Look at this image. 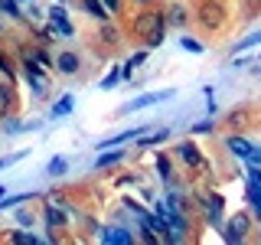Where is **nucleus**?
Returning a JSON list of instances; mask_svg holds the SVG:
<instances>
[{"label":"nucleus","mask_w":261,"mask_h":245,"mask_svg":"<svg viewBox=\"0 0 261 245\" xmlns=\"http://www.w3.org/2000/svg\"><path fill=\"white\" fill-rule=\"evenodd\" d=\"M173 95L176 92H147L141 98H130L121 111H141V108H150V105H157V102H167V98H173Z\"/></svg>","instance_id":"nucleus-2"},{"label":"nucleus","mask_w":261,"mask_h":245,"mask_svg":"<svg viewBox=\"0 0 261 245\" xmlns=\"http://www.w3.org/2000/svg\"><path fill=\"white\" fill-rule=\"evenodd\" d=\"M157 170H160L163 180H173V174H170V160H167V157H157Z\"/></svg>","instance_id":"nucleus-21"},{"label":"nucleus","mask_w":261,"mask_h":245,"mask_svg":"<svg viewBox=\"0 0 261 245\" xmlns=\"http://www.w3.org/2000/svg\"><path fill=\"white\" fill-rule=\"evenodd\" d=\"M4 193H7V190H4V186H0V200H4Z\"/></svg>","instance_id":"nucleus-32"},{"label":"nucleus","mask_w":261,"mask_h":245,"mask_svg":"<svg viewBox=\"0 0 261 245\" xmlns=\"http://www.w3.org/2000/svg\"><path fill=\"white\" fill-rule=\"evenodd\" d=\"M46 170H49V177H62L65 170H69V160H65V157H53Z\"/></svg>","instance_id":"nucleus-13"},{"label":"nucleus","mask_w":261,"mask_h":245,"mask_svg":"<svg viewBox=\"0 0 261 245\" xmlns=\"http://www.w3.org/2000/svg\"><path fill=\"white\" fill-rule=\"evenodd\" d=\"M196 131H199V134H206V131H212V121H199V125H196Z\"/></svg>","instance_id":"nucleus-29"},{"label":"nucleus","mask_w":261,"mask_h":245,"mask_svg":"<svg viewBox=\"0 0 261 245\" xmlns=\"http://www.w3.org/2000/svg\"><path fill=\"white\" fill-rule=\"evenodd\" d=\"M202 209H206V216L212 219V223H219V219H222V196L206 193L202 196Z\"/></svg>","instance_id":"nucleus-4"},{"label":"nucleus","mask_w":261,"mask_h":245,"mask_svg":"<svg viewBox=\"0 0 261 245\" xmlns=\"http://www.w3.org/2000/svg\"><path fill=\"white\" fill-rule=\"evenodd\" d=\"M163 30V16L160 13H141V16H137V20H134V33H137V36H150V33H160Z\"/></svg>","instance_id":"nucleus-1"},{"label":"nucleus","mask_w":261,"mask_h":245,"mask_svg":"<svg viewBox=\"0 0 261 245\" xmlns=\"http://www.w3.org/2000/svg\"><path fill=\"white\" fill-rule=\"evenodd\" d=\"M10 88H0V111H10Z\"/></svg>","instance_id":"nucleus-22"},{"label":"nucleus","mask_w":261,"mask_h":245,"mask_svg":"<svg viewBox=\"0 0 261 245\" xmlns=\"http://www.w3.org/2000/svg\"><path fill=\"white\" fill-rule=\"evenodd\" d=\"M13 242H39L33 232H13Z\"/></svg>","instance_id":"nucleus-24"},{"label":"nucleus","mask_w":261,"mask_h":245,"mask_svg":"<svg viewBox=\"0 0 261 245\" xmlns=\"http://www.w3.org/2000/svg\"><path fill=\"white\" fill-rule=\"evenodd\" d=\"M147 59V53H134V56H130V59L124 62V65H121V72H124V76H130V69H134V65H141Z\"/></svg>","instance_id":"nucleus-18"},{"label":"nucleus","mask_w":261,"mask_h":245,"mask_svg":"<svg viewBox=\"0 0 261 245\" xmlns=\"http://www.w3.org/2000/svg\"><path fill=\"white\" fill-rule=\"evenodd\" d=\"M183 16H186L183 10H170V20H173V23H183Z\"/></svg>","instance_id":"nucleus-30"},{"label":"nucleus","mask_w":261,"mask_h":245,"mask_svg":"<svg viewBox=\"0 0 261 245\" xmlns=\"http://www.w3.org/2000/svg\"><path fill=\"white\" fill-rule=\"evenodd\" d=\"M20 4H27V0H20Z\"/></svg>","instance_id":"nucleus-33"},{"label":"nucleus","mask_w":261,"mask_h":245,"mask_svg":"<svg viewBox=\"0 0 261 245\" xmlns=\"http://www.w3.org/2000/svg\"><path fill=\"white\" fill-rule=\"evenodd\" d=\"M225 147L235 154V157H248V154H251V144L245 141V137H228V141H225Z\"/></svg>","instance_id":"nucleus-10"},{"label":"nucleus","mask_w":261,"mask_h":245,"mask_svg":"<svg viewBox=\"0 0 261 245\" xmlns=\"http://www.w3.org/2000/svg\"><path fill=\"white\" fill-rule=\"evenodd\" d=\"M245 226H248V219H245V216H235L232 223H228V229H225V239L228 242H242L245 239Z\"/></svg>","instance_id":"nucleus-6"},{"label":"nucleus","mask_w":261,"mask_h":245,"mask_svg":"<svg viewBox=\"0 0 261 245\" xmlns=\"http://www.w3.org/2000/svg\"><path fill=\"white\" fill-rule=\"evenodd\" d=\"M121 76H124V72H121V69H111V72H108V76H105V79H101V88H111V85H114V82H118Z\"/></svg>","instance_id":"nucleus-20"},{"label":"nucleus","mask_w":261,"mask_h":245,"mask_svg":"<svg viewBox=\"0 0 261 245\" xmlns=\"http://www.w3.org/2000/svg\"><path fill=\"white\" fill-rule=\"evenodd\" d=\"M46 223H49V229H56V226H62V223H65V216H62L59 209L49 206V209H46Z\"/></svg>","instance_id":"nucleus-17"},{"label":"nucleus","mask_w":261,"mask_h":245,"mask_svg":"<svg viewBox=\"0 0 261 245\" xmlns=\"http://www.w3.org/2000/svg\"><path fill=\"white\" fill-rule=\"evenodd\" d=\"M49 16H53V23H56V33H62V36H72V23L65 20V10H62V7H56Z\"/></svg>","instance_id":"nucleus-8"},{"label":"nucleus","mask_w":261,"mask_h":245,"mask_svg":"<svg viewBox=\"0 0 261 245\" xmlns=\"http://www.w3.org/2000/svg\"><path fill=\"white\" fill-rule=\"evenodd\" d=\"M0 7H4L10 16H20V13H16V7H13V0H0Z\"/></svg>","instance_id":"nucleus-27"},{"label":"nucleus","mask_w":261,"mask_h":245,"mask_svg":"<svg viewBox=\"0 0 261 245\" xmlns=\"http://www.w3.org/2000/svg\"><path fill=\"white\" fill-rule=\"evenodd\" d=\"M179 46H183L186 53H202V43H196L193 36H179Z\"/></svg>","instance_id":"nucleus-19"},{"label":"nucleus","mask_w":261,"mask_h":245,"mask_svg":"<svg viewBox=\"0 0 261 245\" xmlns=\"http://www.w3.org/2000/svg\"><path fill=\"white\" fill-rule=\"evenodd\" d=\"M176 157L183 160V163H190V167H206V160L199 157V151H196L193 144H179L176 147Z\"/></svg>","instance_id":"nucleus-5"},{"label":"nucleus","mask_w":261,"mask_h":245,"mask_svg":"<svg viewBox=\"0 0 261 245\" xmlns=\"http://www.w3.org/2000/svg\"><path fill=\"white\" fill-rule=\"evenodd\" d=\"M141 134H144V128H141V131H121V134H114V137H108V141H101V147H114V144H124V141H141Z\"/></svg>","instance_id":"nucleus-9"},{"label":"nucleus","mask_w":261,"mask_h":245,"mask_svg":"<svg viewBox=\"0 0 261 245\" xmlns=\"http://www.w3.org/2000/svg\"><path fill=\"white\" fill-rule=\"evenodd\" d=\"M101 4H105V10H108V13L118 10V0H101Z\"/></svg>","instance_id":"nucleus-31"},{"label":"nucleus","mask_w":261,"mask_h":245,"mask_svg":"<svg viewBox=\"0 0 261 245\" xmlns=\"http://www.w3.org/2000/svg\"><path fill=\"white\" fill-rule=\"evenodd\" d=\"M56 65H59L62 76H75V72H79V56H75V53H59Z\"/></svg>","instance_id":"nucleus-7"},{"label":"nucleus","mask_w":261,"mask_h":245,"mask_svg":"<svg viewBox=\"0 0 261 245\" xmlns=\"http://www.w3.org/2000/svg\"><path fill=\"white\" fill-rule=\"evenodd\" d=\"M85 7L92 10V16H98V20H105V16H108V10H105L101 0H85Z\"/></svg>","instance_id":"nucleus-16"},{"label":"nucleus","mask_w":261,"mask_h":245,"mask_svg":"<svg viewBox=\"0 0 261 245\" xmlns=\"http://www.w3.org/2000/svg\"><path fill=\"white\" fill-rule=\"evenodd\" d=\"M98 239H101V242H114V245H127V242H134V232H130V229L111 226V229H101V232H98Z\"/></svg>","instance_id":"nucleus-3"},{"label":"nucleus","mask_w":261,"mask_h":245,"mask_svg":"<svg viewBox=\"0 0 261 245\" xmlns=\"http://www.w3.org/2000/svg\"><path fill=\"white\" fill-rule=\"evenodd\" d=\"M258 43H261V33H255V36H248L245 43H239L235 49H251V46H258Z\"/></svg>","instance_id":"nucleus-23"},{"label":"nucleus","mask_w":261,"mask_h":245,"mask_svg":"<svg viewBox=\"0 0 261 245\" xmlns=\"http://www.w3.org/2000/svg\"><path fill=\"white\" fill-rule=\"evenodd\" d=\"M36 193H20V196H10V200H0V209H10V206H20L23 200H33Z\"/></svg>","instance_id":"nucleus-15"},{"label":"nucleus","mask_w":261,"mask_h":245,"mask_svg":"<svg viewBox=\"0 0 261 245\" xmlns=\"http://www.w3.org/2000/svg\"><path fill=\"white\" fill-rule=\"evenodd\" d=\"M121 157H124V154H121V151H111V154H101V157H98V160H95V167H98V170H105V167H114V163H118Z\"/></svg>","instance_id":"nucleus-12"},{"label":"nucleus","mask_w":261,"mask_h":245,"mask_svg":"<svg viewBox=\"0 0 261 245\" xmlns=\"http://www.w3.org/2000/svg\"><path fill=\"white\" fill-rule=\"evenodd\" d=\"M167 134L170 131H157V134H141V147H153V144H160V141H167Z\"/></svg>","instance_id":"nucleus-14"},{"label":"nucleus","mask_w":261,"mask_h":245,"mask_svg":"<svg viewBox=\"0 0 261 245\" xmlns=\"http://www.w3.org/2000/svg\"><path fill=\"white\" fill-rule=\"evenodd\" d=\"M72 105H75V98H72V95H62L59 102L53 105V118H62V114H69V111H72Z\"/></svg>","instance_id":"nucleus-11"},{"label":"nucleus","mask_w":261,"mask_h":245,"mask_svg":"<svg viewBox=\"0 0 261 245\" xmlns=\"http://www.w3.org/2000/svg\"><path fill=\"white\" fill-rule=\"evenodd\" d=\"M160 39H163V30L160 33H150V36H147V46H160Z\"/></svg>","instance_id":"nucleus-26"},{"label":"nucleus","mask_w":261,"mask_h":245,"mask_svg":"<svg viewBox=\"0 0 261 245\" xmlns=\"http://www.w3.org/2000/svg\"><path fill=\"white\" fill-rule=\"evenodd\" d=\"M245 160H248L251 167H261V151H255V147H251V154H248V157H245Z\"/></svg>","instance_id":"nucleus-25"},{"label":"nucleus","mask_w":261,"mask_h":245,"mask_svg":"<svg viewBox=\"0 0 261 245\" xmlns=\"http://www.w3.org/2000/svg\"><path fill=\"white\" fill-rule=\"evenodd\" d=\"M0 69H4V76H7V79H10V76H13V69H10V62H7V59H4V56H0Z\"/></svg>","instance_id":"nucleus-28"}]
</instances>
